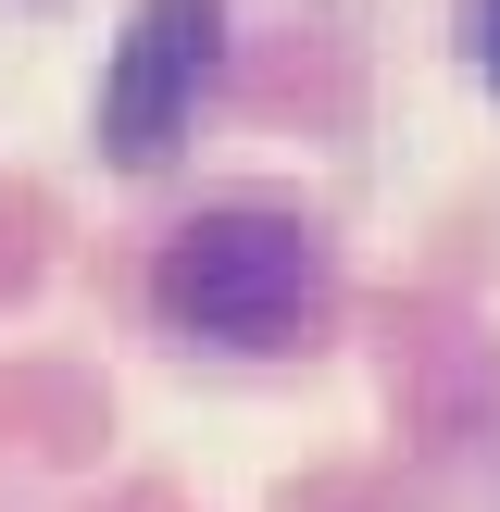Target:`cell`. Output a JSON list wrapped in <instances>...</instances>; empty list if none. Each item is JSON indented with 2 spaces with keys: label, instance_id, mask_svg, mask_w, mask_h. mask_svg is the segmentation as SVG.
<instances>
[{
  "label": "cell",
  "instance_id": "cell-1",
  "mask_svg": "<svg viewBox=\"0 0 500 512\" xmlns=\"http://www.w3.org/2000/svg\"><path fill=\"white\" fill-rule=\"evenodd\" d=\"M325 238L300 213H200L163 238V263H150V300H163V325H188V338L213 350H288L325 325Z\"/></svg>",
  "mask_w": 500,
  "mask_h": 512
},
{
  "label": "cell",
  "instance_id": "cell-2",
  "mask_svg": "<svg viewBox=\"0 0 500 512\" xmlns=\"http://www.w3.org/2000/svg\"><path fill=\"white\" fill-rule=\"evenodd\" d=\"M213 50H225L213 0H138L125 38H113V75H100V150L113 163H163L188 138L200 88H213Z\"/></svg>",
  "mask_w": 500,
  "mask_h": 512
},
{
  "label": "cell",
  "instance_id": "cell-3",
  "mask_svg": "<svg viewBox=\"0 0 500 512\" xmlns=\"http://www.w3.org/2000/svg\"><path fill=\"white\" fill-rule=\"evenodd\" d=\"M463 38H475V75L500 88V0H475V13H463Z\"/></svg>",
  "mask_w": 500,
  "mask_h": 512
}]
</instances>
